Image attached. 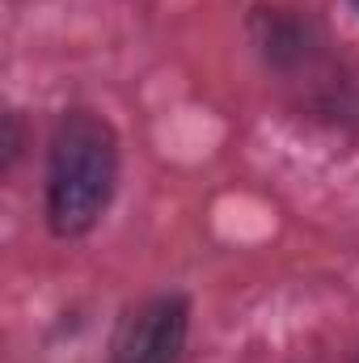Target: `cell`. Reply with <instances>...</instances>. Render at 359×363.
<instances>
[{
  "mask_svg": "<svg viewBox=\"0 0 359 363\" xmlns=\"http://www.w3.org/2000/svg\"><path fill=\"white\" fill-rule=\"evenodd\" d=\"M186 300L182 296H157L127 313L118 338H114V363H178L186 347Z\"/></svg>",
  "mask_w": 359,
  "mask_h": 363,
  "instance_id": "cell-2",
  "label": "cell"
},
{
  "mask_svg": "<svg viewBox=\"0 0 359 363\" xmlns=\"http://www.w3.org/2000/svg\"><path fill=\"white\" fill-rule=\"evenodd\" d=\"M118 178V144L106 118L68 110L51 135L47 161V220L60 237H81L106 211Z\"/></svg>",
  "mask_w": 359,
  "mask_h": 363,
  "instance_id": "cell-1",
  "label": "cell"
},
{
  "mask_svg": "<svg viewBox=\"0 0 359 363\" xmlns=\"http://www.w3.org/2000/svg\"><path fill=\"white\" fill-rule=\"evenodd\" d=\"M355 4H359V0H355Z\"/></svg>",
  "mask_w": 359,
  "mask_h": 363,
  "instance_id": "cell-3",
  "label": "cell"
}]
</instances>
